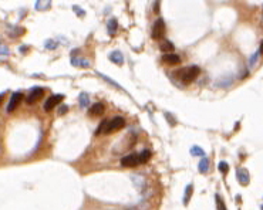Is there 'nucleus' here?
I'll use <instances>...</instances> for the list:
<instances>
[{
	"label": "nucleus",
	"instance_id": "1",
	"mask_svg": "<svg viewBox=\"0 0 263 210\" xmlns=\"http://www.w3.org/2000/svg\"><path fill=\"white\" fill-rule=\"evenodd\" d=\"M199 73H201V68L196 66H191V67H184V68H181V70L175 71V77L177 78H179L184 84H189L192 83L193 80H196V77L199 75Z\"/></svg>",
	"mask_w": 263,
	"mask_h": 210
},
{
	"label": "nucleus",
	"instance_id": "2",
	"mask_svg": "<svg viewBox=\"0 0 263 210\" xmlns=\"http://www.w3.org/2000/svg\"><path fill=\"white\" fill-rule=\"evenodd\" d=\"M124 125H125V119H124L122 116H115L112 119H107L103 133H112L117 129H121Z\"/></svg>",
	"mask_w": 263,
	"mask_h": 210
},
{
	"label": "nucleus",
	"instance_id": "3",
	"mask_svg": "<svg viewBox=\"0 0 263 210\" xmlns=\"http://www.w3.org/2000/svg\"><path fill=\"white\" fill-rule=\"evenodd\" d=\"M165 36V23H164V19H156L154 26H152V38L154 40H161L164 38Z\"/></svg>",
	"mask_w": 263,
	"mask_h": 210
},
{
	"label": "nucleus",
	"instance_id": "4",
	"mask_svg": "<svg viewBox=\"0 0 263 210\" xmlns=\"http://www.w3.org/2000/svg\"><path fill=\"white\" fill-rule=\"evenodd\" d=\"M138 165H141L138 153H130L121 159V166H124V168H135Z\"/></svg>",
	"mask_w": 263,
	"mask_h": 210
},
{
	"label": "nucleus",
	"instance_id": "5",
	"mask_svg": "<svg viewBox=\"0 0 263 210\" xmlns=\"http://www.w3.org/2000/svg\"><path fill=\"white\" fill-rule=\"evenodd\" d=\"M21 99H23V94H21V92H14V94H12V97H10V101H9V104H7V109H6V111H7V112H13L17 107H19V104L21 102Z\"/></svg>",
	"mask_w": 263,
	"mask_h": 210
},
{
	"label": "nucleus",
	"instance_id": "6",
	"mask_svg": "<svg viewBox=\"0 0 263 210\" xmlns=\"http://www.w3.org/2000/svg\"><path fill=\"white\" fill-rule=\"evenodd\" d=\"M63 98H64V97H63L61 94L51 95V97H50V98H47V101L44 102V111H47V112L51 111V109H53L56 105H58V104L61 102Z\"/></svg>",
	"mask_w": 263,
	"mask_h": 210
},
{
	"label": "nucleus",
	"instance_id": "7",
	"mask_svg": "<svg viewBox=\"0 0 263 210\" xmlns=\"http://www.w3.org/2000/svg\"><path fill=\"white\" fill-rule=\"evenodd\" d=\"M43 94H44V90H43L41 87H36V88L31 90V92H30L29 97L26 98V101H27V104H34L36 101H38V99L43 97Z\"/></svg>",
	"mask_w": 263,
	"mask_h": 210
},
{
	"label": "nucleus",
	"instance_id": "8",
	"mask_svg": "<svg viewBox=\"0 0 263 210\" xmlns=\"http://www.w3.org/2000/svg\"><path fill=\"white\" fill-rule=\"evenodd\" d=\"M162 61L166 62V64H169V66H177V64L181 62V57H179L178 54H175V53H166V54H164Z\"/></svg>",
	"mask_w": 263,
	"mask_h": 210
},
{
	"label": "nucleus",
	"instance_id": "9",
	"mask_svg": "<svg viewBox=\"0 0 263 210\" xmlns=\"http://www.w3.org/2000/svg\"><path fill=\"white\" fill-rule=\"evenodd\" d=\"M104 111H105L104 104L103 102H97V104H94L90 109H88V114H90L91 116H98V115H103Z\"/></svg>",
	"mask_w": 263,
	"mask_h": 210
},
{
	"label": "nucleus",
	"instance_id": "10",
	"mask_svg": "<svg viewBox=\"0 0 263 210\" xmlns=\"http://www.w3.org/2000/svg\"><path fill=\"white\" fill-rule=\"evenodd\" d=\"M238 180L242 186H246L249 183V172L246 169H238Z\"/></svg>",
	"mask_w": 263,
	"mask_h": 210
},
{
	"label": "nucleus",
	"instance_id": "11",
	"mask_svg": "<svg viewBox=\"0 0 263 210\" xmlns=\"http://www.w3.org/2000/svg\"><path fill=\"white\" fill-rule=\"evenodd\" d=\"M108 57H110V60H111L114 64H117V66H122L124 64V55H122L121 51H112Z\"/></svg>",
	"mask_w": 263,
	"mask_h": 210
},
{
	"label": "nucleus",
	"instance_id": "12",
	"mask_svg": "<svg viewBox=\"0 0 263 210\" xmlns=\"http://www.w3.org/2000/svg\"><path fill=\"white\" fill-rule=\"evenodd\" d=\"M159 48H161V51H162V53H165V54H166V53H174L175 45H174L171 41H168V40H164V41L161 43Z\"/></svg>",
	"mask_w": 263,
	"mask_h": 210
},
{
	"label": "nucleus",
	"instance_id": "13",
	"mask_svg": "<svg viewBox=\"0 0 263 210\" xmlns=\"http://www.w3.org/2000/svg\"><path fill=\"white\" fill-rule=\"evenodd\" d=\"M117 30H118V21H117V19H111L108 21V33L114 36L117 33Z\"/></svg>",
	"mask_w": 263,
	"mask_h": 210
},
{
	"label": "nucleus",
	"instance_id": "14",
	"mask_svg": "<svg viewBox=\"0 0 263 210\" xmlns=\"http://www.w3.org/2000/svg\"><path fill=\"white\" fill-rule=\"evenodd\" d=\"M209 170V159L208 158H202L201 162H199V172L201 173H206Z\"/></svg>",
	"mask_w": 263,
	"mask_h": 210
},
{
	"label": "nucleus",
	"instance_id": "15",
	"mask_svg": "<svg viewBox=\"0 0 263 210\" xmlns=\"http://www.w3.org/2000/svg\"><path fill=\"white\" fill-rule=\"evenodd\" d=\"M71 62H73V66L84 67V68H87V67L90 66V62L87 61V60H82V58H73V60H71Z\"/></svg>",
	"mask_w": 263,
	"mask_h": 210
},
{
	"label": "nucleus",
	"instance_id": "16",
	"mask_svg": "<svg viewBox=\"0 0 263 210\" xmlns=\"http://www.w3.org/2000/svg\"><path fill=\"white\" fill-rule=\"evenodd\" d=\"M140 155V162L141 163H145V162H148L149 159H151V151H142L141 153H138Z\"/></svg>",
	"mask_w": 263,
	"mask_h": 210
},
{
	"label": "nucleus",
	"instance_id": "17",
	"mask_svg": "<svg viewBox=\"0 0 263 210\" xmlns=\"http://www.w3.org/2000/svg\"><path fill=\"white\" fill-rule=\"evenodd\" d=\"M191 155H193V156H205V152H203V149H201L199 146H192L191 148Z\"/></svg>",
	"mask_w": 263,
	"mask_h": 210
},
{
	"label": "nucleus",
	"instance_id": "18",
	"mask_svg": "<svg viewBox=\"0 0 263 210\" xmlns=\"http://www.w3.org/2000/svg\"><path fill=\"white\" fill-rule=\"evenodd\" d=\"M50 7V0H37V9L38 10H46Z\"/></svg>",
	"mask_w": 263,
	"mask_h": 210
},
{
	"label": "nucleus",
	"instance_id": "19",
	"mask_svg": "<svg viewBox=\"0 0 263 210\" xmlns=\"http://www.w3.org/2000/svg\"><path fill=\"white\" fill-rule=\"evenodd\" d=\"M192 189H193V186H192V185H188V186H186L185 198H184V205H188V200H189V198H191V194H192Z\"/></svg>",
	"mask_w": 263,
	"mask_h": 210
},
{
	"label": "nucleus",
	"instance_id": "20",
	"mask_svg": "<svg viewBox=\"0 0 263 210\" xmlns=\"http://www.w3.org/2000/svg\"><path fill=\"white\" fill-rule=\"evenodd\" d=\"M215 199H216V206H218V210H226V206H225V203H223V200L221 199V196L216 194Z\"/></svg>",
	"mask_w": 263,
	"mask_h": 210
},
{
	"label": "nucleus",
	"instance_id": "21",
	"mask_svg": "<svg viewBox=\"0 0 263 210\" xmlns=\"http://www.w3.org/2000/svg\"><path fill=\"white\" fill-rule=\"evenodd\" d=\"M80 105H81L82 108H87V105H88V95L87 94L80 95Z\"/></svg>",
	"mask_w": 263,
	"mask_h": 210
},
{
	"label": "nucleus",
	"instance_id": "22",
	"mask_svg": "<svg viewBox=\"0 0 263 210\" xmlns=\"http://www.w3.org/2000/svg\"><path fill=\"white\" fill-rule=\"evenodd\" d=\"M219 170L223 173V175H226L228 173V170H229V165L226 163V162H219Z\"/></svg>",
	"mask_w": 263,
	"mask_h": 210
},
{
	"label": "nucleus",
	"instance_id": "23",
	"mask_svg": "<svg viewBox=\"0 0 263 210\" xmlns=\"http://www.w3.org/2000/svg\"><path fill=\"white\" fill-rule=\"evenodd\" d=\"M258 58H259V51H258V53H255L250 58H249V66H250V67L255 66L256 61H258Z\"/></svg>",
	"mask_w": 263,
	"mask_h": 210
},
{
	"label": "nucleus",
	"instance_id": "24",
	"mask_svg": "<svg viewBox=\"0 0 263 210\" xmlns=\"http://www.w3.org/2000/svg\"><path fill=\"white\" fill-rule=\"evenodd\" d=\"M46 47H47V48H56V47H57V44H56V43L53 41V40H49V41L46 43Z\"/></svg>",
	"mask_w": 263,
	"mask_h": 210
},
{
	"label": "nucleus",
	"instance_id": "25",
	"mask_svg": "<svg viewBox=\"0 0 263 210\" xmlns=\"http://www.w3.org/2000/svg\"><path fill=\"white\" fill-rule=\"evenodd\" d=\"M74 12L77 13L78 16H81V17L84 16V12H82V10H81V9H80V7H78V6H74Z\"/></svg>",
	"mask_w": 263,
	"mask_h": 210
},
{
	"label": "nucleus",
	"instance_id": "26",
	"mask_svg": "<svg viewBox=\"0 0 263 210\" xmlns=\"http://www.w3.org/2000/svg\"><path fill=\"white\" fill-rule=\"evenodd\" d=\"M9 53V48L6 45H2L0 44V54H7Z\"/></svg>",
	"mask_w": 263,
	"mask_h": 210
},
{
	"label": "nucleus",
	"instance_id": "27",
	"mask_svg": "<svg viewBox=\"0 0 263 210\" xmlns=\"http://www.w3.org/2000/svg\"><path fill=\"white\" fill-rule=\"evenodd\" d=\"M67 109H68V108H67L66 105H61V107H60V115L64 114V112H67Z\"/></svg>",
	"mask_w": 263,
	"mask_h": 210
},
{
	"label": "nucleus",
	"instance_id": "28",
	"mask_svg": "<svg viewBox=\"0 0 263 210\" xmlns=\"http://www.w3.org/2000/svg\"><path fill=\"white\" fill-rule=\"evenodd\" d=\"M259 54H263V41H262V44H260V48H259Z\"/></svg>",
	"mask_w": 263,
	"mask_h": 210
},
{
	"label": "nucleus",
	"instance_id": "29",
	"mask_svg": "<svg viewBox=\"0 0 263 210\" xmlns=\"http://www.w3.org/2000/svg\"><path fill=\"white\" fill-rule=\"evenodd\" d=\"M262 210H263V205H262Z\"/></svg>",
	"mask_w": 263,
	"mask_h": 210
}]
</instances>
